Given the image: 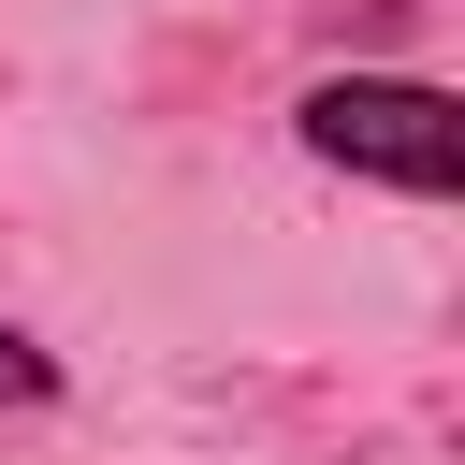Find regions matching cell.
Segmentation results:
<instances>
[{"label": "cell", "instance_id": "1", "mask_svg": "<svg viewBox=\"0 0 465 465\" xmlns=\"http://www.w3.org/2000/svg\"><path fill=\"white\" fill-rule=\"evenodd\" d=\"M291 145H305L320 174L392 189V203H450V189H465V102H450L436 73H320V87L291 102Z\"/></svg>", "mask_w": 465, "mask_h": 465}, {"label": "cell", "instance_id": "2", "mask_svg": "<svg viewBox=\"0 0 465 465\" xmlns=\"http://www.w3.org/2000/svg\"><path fill=\"white\" fill-rule=\"evenodd\" d=\"M58 378H73V363H58L29 320H0V407H58Z\"/></svg>", "mask_w": 465, "mask_h": 465}]
</instances>
